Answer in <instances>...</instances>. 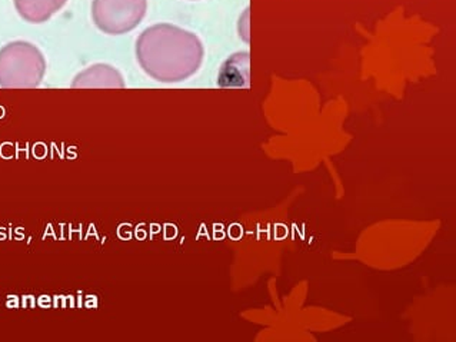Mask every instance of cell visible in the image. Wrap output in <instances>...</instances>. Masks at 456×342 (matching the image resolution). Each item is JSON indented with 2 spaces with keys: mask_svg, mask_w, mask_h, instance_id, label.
<instances>
[{
  "mask_svg": "<svg viewBox=\"0 0 456 342\" xmlns=\"http://www.w3.org/2000/svg\"><path fill=\"white\" fill-rule=\"evenodd\" d=\"M136 56L149 77L163 84H176L198 72L202 65L203 46L195 33L159 23L139 37Z\"/></svg>",
  "mask_w": 456,
  "mask_h": 342,
  "instance_id": "6da1fadb",
  "label": "cell"
},
{
  "mask_svg": "<svg viewBox=\"0 0 456 342\" xmlns=\"http://www.w3.org/2000/svg\"><path fill=\"white\" fill-rule=\"evenodd\" d=\"M46 62L42 52L29 42H12L0 49V86L37 88L44 79Z\"/></svg>",
  "mask_w": 456,
  "mask_h": 342,
  "instance_id": "7a4b0ae2",
  "label": "cell"
},
{
  "mask_svg": "<svg viewBox=\"0 0 456 342\" xmlns=\"http://www.w3.org/2000/svg\"><path fill=\"white\" fill-rule=\"evenodd\" d=\"M148 11V0H94L92 19L102 32L124 35L131 32Z\"/></svg>",
  "mask_w": 456,
  "mask_h": 342,
  "instance_id": "3957f363",
  "label": "cell"
},
{
  "mask_svg": "<svg viewBox=\"0 0 456 342\" xmlns=\"http://www.w3.org/2000/svg\"><path fill=\"white\" fill-rule=\"evenodd\" d=\"M73 88H124V77L109 65H94L79 73L72 84Z\"/></svg>",
  "mask_w": 456,
  "mask_h": 342,
  "instance_id": "277c9868",
  "label": "cell"
},
{
  "mask_svg": "<svg viewBox=\"0 0 456 342\" xmlns=\"http://www.w3.org/2000/svg\"><path fill=\"white\" fill-rule=\"evenodd\" d=\"M15 9L23 20L44 23L68 4V0H13Z\"/></svg>",
  "mask_w": 456,
  "mask_h": 342,
  "instance_id": "5b68a950",
  "label": "cell"
},
{
  "mask_svg": "<svg viewBox=\"0 0 456 342\" xmlns=\"http://www.w3.org/2000/svg\"><path fill=\"white\" fill-rule=\"evenodd\" d=\"M249 80V55L236 53L226 61L219 75L221 86H243Z\"/></svg>",
  "mask_w": 456,
  "mask_h": 342,
  "instance_id": "8992f818",
  "label": "cell"
}]
</instances>
